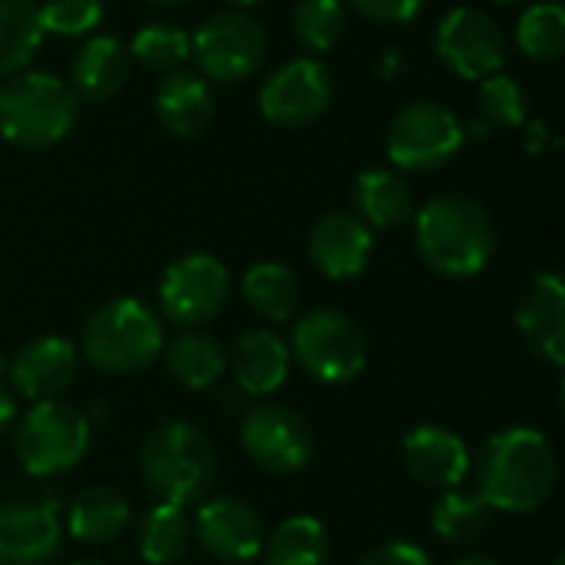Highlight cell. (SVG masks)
Segmentation results:
<instances>
[{
    "label": "cell",
    "mask_w": 565,
    "mask_h": 565,
    "mask_svg": "<svg viewBox=\"0 0 565 565\" xmlns=\"http://www.w3.org/2000/svg\"><path fill=\"white\" fill-rule=\"evenodd\" d=\"M192 530H195L199 546L218 563L242 565L262 556L265 526H262V516L255 513V507H248L245 500L218 497V500L202 503Z\"/></svg>",
    "instance_id": "5bb4252c"
},
{
    "label": "cell",
    "mask_w": 565,
    "mask_h": 565,
    "mask_svg": "<svg viewBox=\"0 0 565 565\" xmlns=\"http://www.w3.org/2000/svg\"><path fill=\"white\" fill-rule=\"evenodd\" d=\"M139 473L162 503H199L212 490L218 473L215 447L195 424L166 420L152 427L149 437L142 440Z\"/></svg>",
    "instance_id": "3957f363"
},
{
    "label": "cell",
    "mask_w": 565,
    "mask_h": 565,
    "mask_svg": "<svg viewBox=\"0 0 565 565\" xmlns=\"http://www.w3.org/2000/svg\"><path fill=\"white\" fill-rule=\"evenodd\" d=\"M334 99V79L328 66L315 56H295L285 60L278 70H271L258 89L262 116L285 129H301L318 122Z\"/></svg>",
    "instance_id": "8fae6325"
},
{
    "label": "cell",
    "mask_w": 565,
    "mask_h": 565,
    "mask_svg": "<svg viewBox=\"0 0 565 565\" xmlns=\"http://www.w3.org/2000/svg\"><path fill=\"white\" fill-rule=\"evenodd\" d=\"M79 348L96 371L136 374L162 354L166 334L149 305L139 298H113L86 318Z\"/></svg>",
    "instance_id": "5b68a950"
},
{
    "label": "cell",
    "mask_w": 565,
    "mask_h": 565,
    "mask_svg": "<svg viewBox=\"0 0 565 565\" xmlns=\"http://www.w3.org/2000/svg\"><path fill=\"white\" fill-rule=\"evenodd\" d=\"M189 543H192V520L185 516V507L159 500L139 523V556L149 565H169L182 559Z\"/></svg>",
    "instance_id": "83f0119b"
},
{
    "label": "cell",
    "mask_w": 565,
    "mask_h": 565,
    "mask_svg": "<svg viewBox=\"0 0 565 565\" xmlns=\"http://www.w3.org/2000/svg\"><path fill=\"white\" fill-rule=\"evenodd\" d=\"M13 414H17V404H13V397H10V391L3 387V381H0V434L10 427V420H13Z\"/></svg>",
    "instance_id": "74e56055"
},
{
    "label": "cell",
    "mask_w": 565,
    "mask_h": 565,
    "mask_svg": "<svg viewBox=\"0 0 565 565\" xmlns=\"http://www.w3.org/2000/svg\"><path fill=\"white\" fill-rule=\"evenodd\" d=\"M437 56L460 79H487L507 63V33L477 7H454L437 26Z\"/></svg>",
    "instance_id": "7c38bea8"
},
{
    "label": "cell",
    "mask_w": 565,
    "mask_h": 565,
    "mask_svg": "<svg viewBox=\"0 0 565 565\" xmlns=\"http://www.w3.org/2000/svg\"><path fill=\"white\" fill-rule=\"evenodd\" d=\"M149 3H159V7H179V3H185V0H149Z\"/></svg>",
    "instance_id": "b9f144b4"
},
{
    "label": "cell",
    "mask_w": 565,
    "mask_h": 565,
    "mask_svg": "<svg viewBox=\"0 0 565 565\" xmlns=\"http://www.w3.org/2000/svg\"><path fill=\"white\" fill-rule=\"evenodd\" d=\"M242 298L245 305L268 324H285L295 318L301 305V285L298 275L281 262H258L242 278Z\"/></svg>",
    "instance_id": "d4e9b609"
},
{
    "label": "cell",
    "mask_w": 565,
    "mask_h": 565,
    "mask_svg": "<svg viewBox=\"0 0 565 565\" xmlns=\"http://www.w3.org/2000/svg\"><path fill=\"white\" fill-rule=\"evenodd\" d=\"M86 447H89V420L76 407L60 401L33 404L23 414L13 440L20 467L36 480H50L73 470L86 457Z\"/></svg>",
    "instance_id": "8992f818"
},
{
    "label": "cell",
    "mask_w": 565,
    "mask_h": 565,
    "mask_svg": "<svg viewBox=\"0 0 565 565\" xmlns=\"http://www.w3.org/2000/svg\"><path fill=\"white\" fill-rule=\"evenodd\" d=\"M301 371L321 384H348L367 367V341L361 328L331 308L308 311L291 328V348Z\"/></svg>",
    "instance_id": "52a82bcc"
},
{
    "label": "cell",
    "mask_w": 565,
    "mask_h": 565,
    "mask_svg": "<svg viewBox=\"0 0 565 565\" xmlns=\"http://www.w3.org/2000/svg\"><path fill=\"white\" fill-rule=\"evenodd\" d=\"M480 497L490 510L530 516L543 510L559 487V457L536 427H507L493 434L477 457Z\"/></svg>",
    "instance_id": "6da1fadb"
},
{
    "label": "cell",
    "mask_w": 565,
    "mask_h": 565,
    "mask_svg": "<svg viewBox=\"0 0 565 565\" xmlns=\"http://www.w3.org/2000/svg\"><path fill=\"white\" fill-rule=\"evenodd\" d=\"M401 63H404V60H401V53H391V56H384V60H381V73H384V76H394V70H397Z\"/></svg>",
    "instance_id": "f35d334b"
},
{
    "label": "cell",
    "mask_w": 565,
    "mask_h": 565,
    "mask_svg": "<svg viewBox=\"0 0 565 565\" xmlns=\"http://www.w3.org/2000/svg\"><path fill=\"white\" fill-rule=\"evenodd\" d=\"M348 3L354 7V13H361L371 23L401 26V23L417 20L424 13V3L427 0H348Z\"/></svg>",
    "instance_id": "d590c367"
},
{
    "label": "cell",
    "mask_w": 565,
    "mask_h": 565,
    "mask_svg": "<svg viewBox=\"0 0 565 565\" xmlns=\"http://www.w3.org/2000/svg\"><path fill=\"white\" fill-rule=\"evenodd\" d=\"M235 10H248V7H255V3H262V0H228Z\"/></svg>",
    "instance_id": "60d3db41"
},
{
    "label": "cell",
    "mask_w": 565,
    "mask_h": 565,
    "mask_svg": "<svg viewBox=\"0 0 565 565\" xmlns=\"http://www.w3.org/2000/svg\"><path fill=\"white\" fill-rule=\"evenodd\" d=\"M414 245L430 271L444 278H473L497 252V225L477 199L447 192L414 215Z\"/></svg>",
    "instance_id": "7a4b0ae2"
},
{
    "label": "cell",
    "mask_w": 565,
    "mask_h": 565,
    "mask_svg": "<svg viewBox=\"0 0 565 565\" xmlns=\"http://www.w3.org/2000/svg\"><path fill=\"white\" fill-rule=\"evenodd\" d=\"M126 50H129V60L139 63L142 70L169 76L189 60V33L169 23H152V26H142Z\"/></svg>",
    "instance_id": "d6a6232c"
},
{
    "label": "cell",
    "mask_w": 565,
    "mask_h": 565,
    "mask_svg": "<svg viewBox=\"0 0 565 565\" xmlns=\"http://www.w3.org/2000/svg\"><path fill=\"white\" fill-rule=\"evenodd\" d=\"M371 252H374V235L354 212H328L308 232L311 265L331 281L358 278L367 268Z\"/></svg>",
    "instance_id": "e0dca14e"
},
{
    "label": "cell",
    "mask_w": 565,
    "mask_h": 565,
    "mask_svg": "<svg viewBox=\"0 0 565 565\" xmlns=\"http://www.w3.org/2000/svg\"><path fill=\"white\" fill-rule=\"evenodd\" d=\"M76 371H79V351L73 348V341L43 334V338L26 341L13 354L10 384L20 397H26L30 404H40V401H56L63 391H70V384L76 381Z\"/></svg>",
    "instance_id": "2e32d148"
},
{
    "label": "cell",
    "mask_w": 565,
    "mask_h": 565,
    "mask_svg": "<svg viewBox=\"0 0 565 565\" xmlns=\"http://www.w3.org/2000/svg\"><path fill=\"white\" fill-rule=\"evenodd\" d=\"M129 50L116 36H89L70 66V89L83 103H103L129 83Z\"/></svg>",
    "instance_id": "7402d4cb"
},
{
    "label": "cell",
    "mask_w": 565,
    "mask_h": 565,
    "mask_svg": "<svg viewBox=\"0 0 565 565\" xmlns=\"http://www.w3.org/2000/svg\"><path fill=\"white\" fill-rule=\"evenodd\" d=\"M526 109H530V96L523 89L520 79H513L510 73H493L487 79H480V113L483 122L493 129H520L526 122Z\"/></svg>",
    "instance_id": "836d02e7"
},
{
    "label": "cell",
    "mask_w": 565,
    "mask_h": 565,
    "mask_svg": "<svg viewBox=\"0 0 565 565\" xmlns=\"http://www.w3.org/2000/svg\"><path fill=\"white\" fill-rule=\"evenodd\" d=\"M463 139L467 129L454 109L434 99H417L391 119L384 146L397 169L434 172L460 152Z\"/></svg>",
    "instance_id": "ba28073f"
},
{
    "label": "cell",
    "mask_w": 565,
    "mask_h": 565,
    "mask_svg": "<svg viewBox=\"0 0 565 565\" xmlns=\"http://www.w3.org/2000/svg\"><path fill=\"white\" fill-rule=\"evenodd\" d=\"M516 46L540 63L559 60L565 50V10L553 0L533 3L516 23Z\"/></svg>",
    "instance_id": "1f68e13d"
},
{
    "label": "cell",
    "mask_w": 565,
    "mask_h": 565,
    "mask_svg": "<svg viewBox=\"0 0 565 565\" xmlns=\"http://www.w3.org/2000/svg\"><path fill=\"white\" fill-rule=\"evenodd\" d=\"M43 26L36 3L30 0H0V79L23 73L33 53L43 43Z\"/></svg>",
    "instance_id": "f1b7e54d"
},
{
    "label": "cell",
    "mask_w": 565,
    "mask_h": 565,
    "mask_svg": "<svg viewBox=\"0 0 565 565\" xmlns=\"http://www.w3.org/2000/svg\"><path fill=\"white\" fill-rule=\"evenodd\" d=\"M152 109H156V119L162 129H169L172 136L192 139L212 122L215 99H212L205 76H195L189 70H175V73L159 79L156 96H152Z\"/></svg>",
    "instance_id": "44dd1931"
},
{
    "label": "cell",
    "mask_w": 565,
    "mask_h": 565,
    "mask_svg": "<svg viewBox=\"0 0 565 565\" xmlns=\"http://www.w3.org/2000/svg\"><path fill=\"white\" fill-rule=\"evenodd\" d=\"M490 516L493 510L487 507L480 493H467L454 487V490H444V497L437 500L430 513V530L450 546H467L490 530Z\"/></svg>",
    "instance_id": "f546056e"
},
{
    "label": "cell",
    "mask_w": 565,
    "mask_h": 565,
    "mask_svg": "<svg viewBox=\"0 0 565 565\" xmlns=\"http://www.w3.org/2000/svg\"><path fill=\"white\" fill-rule=\"evenodd\" d=\"M265 565H324L328 563V530L315 516L281 520L262 543Z\"/></svg>",
    "instance_id": "4316f807"
},
{
    "label": "cell",
    "mask_w": 565,
    "mask_h": 565,
    "mask_svg": "<svg viewBox=\"0 0 565 565\" xmlns=\"http://www.w3.org/2000/svg\"><path fill=\"white\" fill-rule=\"evenodd\" d=\"M189 56L202 76L242 83L262 70L268 56V33L248 10H222L189 36Z\"/></svg>",
    "instance_id": "9c48e42d"
},
{
    "label": "cell",
    "mask_w": 565,
    "mask_h": 565,
    "mask_svg": "<svg viewBox=\"0 0 565 565\" xmlns=\"http://www.w3.org/2000/svg\"><path fill=\"white\" fill-rule=\"evenodd\" d=\"M493 3H513V0H493Z\"/></svg>",
    "instance_id": "ee69618b"
},
{
    "label": "cell",
    "mask_w": 565,
    "mask_h": 565,
    "mask_svg": "<svg viewBox=\"0 0 565 565\" xmlns=\"http://www.w3.org/2000/svg\"><path fill=\"white\" fill-rule=\"evenodd\" d=\"M228 268L205 252L172 262L159 281V308L175 328H202L215 321L228 301Z\"/></svg>",
    "instance_id": "30bf717a"
},
{
    "label": "cell",
    "mask_w": 565,
    "mask_h": 565,
    "mask_svg": "<svg viewBox=\"0 0 565 565\" xmlns=\"http://www.w3.org/2000/svg\"><path fill=\"white\" fill-rule=\"evenodd\" d=\"M43 33L56 36H83L99 26L103 0H43L36 7Z\"/></svg>",
    "instance_id": "e575fe53"
},
{
    "label": "cell",
    "mask_w": 565,
    "mask_h": 565,
    "mask_svg": "<svg viewBox=\"0 0 565 565\" xmlns=\"http://www.w3.org/2000/svg\"><path fill=\"white\" fill-rule=\"evenodd\" d=\"M354 215L367 228H401L414 218V192L391 169H364L351 189Z\"/></svg>",
    "instance_id": "603a6c76"
},
{
    "label": "cell",
    "mask_w": 565,
    "mask_h": 565,
    "mask_svg": "<svg viewBox=\"0 0 565 565\" xmlns=\"http://www.w3.org/2000/svg\"><path fill=\"white\" fill-rule=\"evenodd\" d=\"M291 30L311 53H328L348 30L344 0H298L291 10Z\"/></svg>",
    "instance_id": "4dcf8cb0"
},
{
    "label": "cell",
    "mask_w": 565,
    "mask_h": 565,
    "mask_svg": "<svg viewBox=\"0 0 565 565\" xmlns=\"http://www.w3.org/2000/svg\"><path fill=\"white\" fill-rule=\"evenodd\" d=\"M288 371H291V351L268 328L245 331L232 348V377L245 397L275 394L288 381Z\"/></svg>",
    "instance_id": "ffe728a7"
},
{
    "label": "cell",
    "mask_w": 565,
    "mask_h": 565,
    "mask_svg": "<svg viewBox=\"0 0 565 565\" xmlns=\"http://www.w3.org/2000/svg\"><path fill=\"white\" fill-rule=\"evenodd\" d=\"M162 354H166L169 374L189 391H205L218 384L228 367L225 348L205 331H182L169 348H162Z\"/></svg>",
    "instance_id": "484cf974"
},
{
    "label": "cell",
    "mask_w": 565,
    "mask_h": 565,
    "mask_svg": "<svg viewBox=\"0 0 565 565\" xmlns=\"http://www.w3.org/2000/svg\"><path fill=\"white\" fill-rule=\"evenodd\" d=\"M526 348L553 367L565 364V285L556 271H540L516 308Z\"/></svg>",
    "instance_id": "ac0fdd59"
},
{
    "label": "cell",
    "mask_w": 565,
    "mask_h": 565,
    "mask_svg": "<svg viewBox=\"0 0 565 565\" xmlns=\"http://www.w3.org/2000/svg\"><path fill=\"white\" fill-rule=\"evenodd\" d=\"M404 470L414 483L427 490H454L470 473V447L460 434L437 424L414 427L401 444Z\"/></svg>",
    "instance_id": "9a60e30c"
},
{
    "label": "cell",
    "mask_w": 565,
    "mask_h": 565,
    "mask_svg": "<svg viewBox=\"0 0 565 565\" xmlns=\"http://www.w3.org/2000/svg\"><path fill=\"white\" fill-rule=\"evenodd\" d=\"M242 450L258 470L288 477L308 467L315 437L295 411L281 404H258L242 417Z\"/></svg>",
    "instance_id": "4fadbf2b"
},
{
    "label": "cell",
    "mask_w": 565,
    "mask_h": 565,
    "mask_svg": "<svg viewBox=\"0 0 565 565\" xmlns=\"http://www.w3.org/2000/svg\"><path fill=\"white\" fill-rule=\"evenodd\" d=\"M63 546V530L46 503L0 507V565H46Z\"/></svg>",
    "instance_id": "d6986e66"
},
{
    "label": "cell",
    "mask_w": 565,
    "mask_h": 565,
    "mask_svg": "<svg viewBox=\"0 0 565 565\" xmlns=\"http://www.w3.org/2000/svg\"><path fill=\"white\" fill-rule=\"evenodd\" d=\"M450 565H500L497 559H490V556H460V559H454Z\"/></svg>",
    "instance_id": "ab89813d"
},
{
    "label": "cell",
    "mask_w": 565,
    "mask_h": 565,
    "mask_svg": "<svg viewBox=\"0 0 565 565\" xmlns=\"http://www.w3.org/2000/svg\"><path fill=\"white\" fill-rule=\"evenodd\" d=\"M129 500L113 487H86L73 497L66 530L76 543H109L129 526Z\"/></svg>",
    "instance_id": "cb8c5ba5"
},
{
    "label": "cell",
    "mask_w": 565,
    "mask_h": 565,
    "mask_svg": "<svg viewBox=\"0 0 565 565\" xmlns=\"http://www.w3.org/2000/svg\"><path fill=\"white\" fill-rule=\"evenodd\" d=\"M73 565H103V563H73Z\"/></svg>",
    "instance_id": "7bdbcfd3"
},
{
    "label": "cell",
    "mask_w": 565,
    "mask_h": 565,
    "mask_svg": "<svg viewBox=\"0 0 565 565\" xmlns=\"http://www.w3.org/2000/svg\"><path fill=\"white\" fill-rule=\"evenodd\" d=\"M79 116V99L53 73L23 70L0 83V136L23 149L63 142Z\"/></svg>",
    "instance_id": "277c9868"
},
{
    "label": "cell",
    "mask_w": 565,
    "mask_h": 565,
    "mask_svg": "<svg viewBox=\"0 0 565 565\" xmlns=\"http://www.w3.org/2000/svg\"><path fill=\"white\" fill-rule=\"evenodd\" d=\"M358 565H430V556L407 540H391V543L371 550Z\"/></svg>",
    "instance_id": "8d00e7d4"
}]
</instances>
